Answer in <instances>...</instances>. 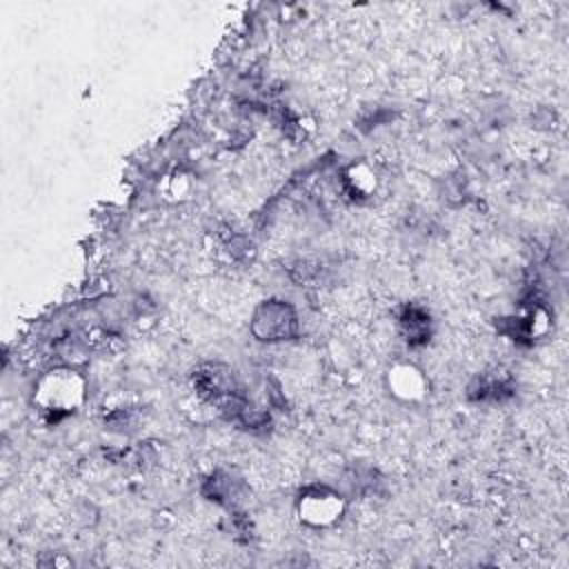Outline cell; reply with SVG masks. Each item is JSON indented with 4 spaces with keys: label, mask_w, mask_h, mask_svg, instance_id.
<instances>
[{
    "label": "cell",
    "mask_w": 569,
    "mask_h": 569,
    "mask_svg": "<svg viewBox=\"0 0 569 569\" xmlns=\"http://www.w3.org/2000/svg\"><path fill=\"white\" fill-rule=\"evenodd\" d=\"M87 400V378L73 367H51L33 385L31 402L49 418L76 413Z\"/></svg>",
    "instance_id": "6da1fadb"
},
{
    "label": "cell",
    "mask_w": 569,
    "mask_h": 569,
    "mask_svg": "<svg viewBox=\"0 0 569 569\" xmlns=\"http://www.w3.org/2000/svg\"><path fill=\"white\" fill-rule=\"evenodd\" d=\"M347 511V498L322 482L305 485L296 496V518L311 529L336 527Z\"/></svg>",
    "instance_id": "7a4b0ae2"
},
{
    "label": "cell",
    "mask_w": 569,
    "mask_h": 569,
    "mask_svg": "<svg viewBox=\"0 0 569 569\" xmlns=\"http://www.w3.org/2000/svg\"><path fill=\"white\" fill-rule=\"evenodd\" d=\"M249 331L260 342H284L298 336V313L287 300H262L249 322Z\"/></svg>",
    "instance_id": "3957f363"
},
{
    "label": "cell",
    "mask_w": 569,
    "mask_h": 569,
    "mask_svg": "<svg viewBox=\"0 0 569 569\" xmlns=\"http://www.w3.org/2000/svg\"><path fill=\"white\" fill-rule=\"evenodd\" d=\"M385 387L391 398L405 405L422 402L429 396L431 382L422 367L411 360H396L385 373Z\"/></svg>",
    "instance_id": "277c9868"
},
{
    "label": "cell",
    "mask_w": 569,
    "mask_h": 569,
    "mask_svg": "<svg viewBox=\"0 0 569 569\" xmlns=\"http://www.w3.org/2000/svg\"><path fill=\"white\" fill-rule=\"evenodd\" d=\"M196 389L211 402L222 405L224 409L233 407L238 411V407L242 405L238 398V387L233 380V371H229L222 365H204L202 369L196 371L193 376Z\"/></svg>",
    "instance_id": "5b68a950"
},
{
    "label": "cell",
    "mask_w": 569,
    "mask_h": 569,
    "mask_svg": "<svg viewBox=\"0 0 569 569\" xmlns=\"http://www.w3.org/2000/svg\"><path fill=\"white\" fill-rule=\"evenodd\" d=\"M342 187L345 191L356 198V200H365L369 198L376 187H378V176H376V169L365 162V160H358V162H351L345 173H342Z\"/></svg>",
    "instance_id": "8992f818"
}]
</instances>
